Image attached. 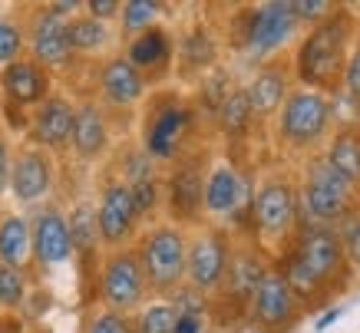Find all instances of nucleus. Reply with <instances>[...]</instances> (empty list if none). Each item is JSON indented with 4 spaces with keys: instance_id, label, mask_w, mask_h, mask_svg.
<instances>
[{
    "instance_id": "27",
    "label": "nucleus",
    "mask_w": 360,
    "mask_h": 333,
    "mask_svg": "<svg viewBox=\"0 0 360 333\" xmlns=\"http://www.w3.org/2000/svg\"><path fill=\"white\" fill-rule=\"evenodd\" d=\"M0 264L17 270H30V221L20 211H0Z\"/></svg>"
},
{
    "instance_id": "15",
    "label": "nucleus",
    "mask_w": 360,
    "mask_h": 333,
    "mask_svg": "<svg viewBox=\"0 0 360 333\" xmlns=\"http://www.w3.org/2000/svg\"><path fill=\"white\" fill-rule=\"evenodd\" d=\"M30 251L33 264L30 274H53L66 268L73 254V241H70V228H66V208L56 202H46L30 211Z\"/></svg>"
},
{
    "instance_id": "47",
    "label": "nucleus",
    "mask_w": 360,
    "mask_h": 333,
    "mask_svg": "<svg viewBox=\"0 0 360 333\" xmlns=\"http://www.w3.org/2000/svg\"><path fill=\"white\" fill-rule=\"evenodd\" d=\"M357 204H360V192H357Z\"/></svg>"
},
{
    "instance_id": "45",
    "label": "nucleus",
    "mask_w": 360,
    "mask_h": 333,
    "mask_svg": "<svg viewBox=\"0 0 360 333\" xmlns=\"http://www.w3.org/2000/svg\"><path fill=\"white\" fill-rule=\"evenodd\" d=\"M229 333H262V330H255V327H248V323H235Z\"/></svg>"
},
{
    "instance_id": "40",
    "label": "nucleus",
    "mask_w": 360,
    "mask_h": 333,
    "mask_svg": "<svg viewBox=\"0 0 360 333\" xmlns=\"http://www.w3.org/2000/svg\"><path fill=\"white\" fill-rule=\"evenodd\" d=\"M334 11H338L334 0H295V4H291V13L297 17L301 27H314V23L328 20Z\"/></svg>"
},
{
    "instance_id": "8",
    "label": "nucleus",
    "mask_w": 360,
    "mask_h": 333,
    "mask_svg": "<svg viewBox=\"0 0 360 333\" xmlns=\"http://www.w3.org/2000/svg\"><path fill=\"white\" fill-rule=\"evenodd\" d=\"M208 155L205 145H195L186 152L179 162L169 165L162 175V221L179 228H202L205 225V211H202V188H205L208 172Z\"/></svg>"
},
{
    "instance_id": "16",
    "label": "nucleus",
    "mask_w": 360,
    "mask_h": 333,
    "mask_svg": "<svg viewBox=\"0 0 360 333\" xmlns=\"http://www.w3.org/2000/svg\"><path fill=\"white\" fill-rule=\"evenodd\" d=\"M60 169H56V155L37 149L30 142L13 145V162H11V198L20 208H40L50 202V195L56 188Z\"/></svg>"
},
{
    "instance_id": "22",
    "label": "nucleus",
    "mask_w": 360,
    "mask_h": 333,
    "mask_svg": "<svg viewBox=\"0 0 360 333\" xmlns=\"http://www.w3.org/2000/svg\"><path fill=\"white\" fill-rule=\"evenodd\" d=\"M221 66V37L205 20H192L186 30L175 37V66L172 76L179 83L195 86L205 73Z\"/></svg>"
},
{
    "instance_id": "28",
    "label": "nucleus",
    "mask_w": 360,
    "mask_h": 333,
    "mask_svg": "<svg viewBox=\"0 0 360 333\" xmlns=\"http://www.w3.org/2000/svg\"><path fill=\"white\" fill-rule=\"evenodd\" d=\"M215 129H219L221 139H229L231 145H238V142H245L251 136V129L258 126L255 122V112H251V103H248V93H245V83H238V86L229 93V99L219 106V112H215Z\"/></svg>"
},
{
    "instance_id": "12",
    "label": "nucleus",
    "mask_w": 360,
    "mask_h": 333,
    "mask_svg": "<svg viewBox=\"0 0 360 333\" xmlns=\"http://www.w3.org/2000/svg\"><path fill=\"white\" fill-rule=\"evenodd\" d=\"M268 270H271V258L264 254L262 247L255 244L251 237H235L229 274H225V284H221L219 297L208 303V313L229 303L231 307V327H235V320L241 323L245 320V307H248V301L255 297V290H258V284L264 280Z\"/></svg>"
},
{
    "instance_id": "10",
    "label": "nucleus",
    "mask_w": 360,
    "mask_h": 333,
    "mask_svg": "<svg viewBox=\"0 0 360 333\" xmlns=\"http://www.w3.org/2000/svg\"><path fill=\"white\" fill-rule=\"evenodd\" d=\"M93 290H96L93 297H96L99 307L116 311V313H129V317L139 311L146 301H153L149 284H146V274H142V264L132 247L106 251V254L99 258Z\"/></svg>"
},
{
    "instance_id": "21",
    "label": "nucleus",
    "mask_w": 360,
    "mask_h": 333,
    "mask_svg": "<svg viewBox=\"0 0 360 333\" xmlns=\"http://www.w3.org/2000/svg\"><path fill=\"white\" fill-rule=\"evenodd\" d=\"M50 93H53V73L30 56H20L17 63L0 70V109L7 112L30 116Z\"/></svg>"
},
{
    "instance_id": "44",
    "label": "nucleus",
    "mask_w": 360,
    "mask_h": 333,
    "mask_svg": "<svg viewBox=\"0 0 360 333\" xmlns=\"http://www.w3.org/2000/svg\"><path fill=\"white\" fill-rule=\"evenodd\" d=\"M338 317H340V311H328L324 317H321V320H317V330H321V327H328L330 320H338Z\"/></svg>"
},
{
    "instance_id": "9",
    "label": "nucleus",
    "mask_w": 360,
    "mask_h": 333,
    "mask_svg": "<svg viewBox=\"0 0 360 333\" xmlns=\"http://www.w3.org/2000/svg\"><path fill=\"white\" fill-rule=\"evenodd\" d=\"M284 254H291L307 274H314L334 297H340V294L354 284V270H350L347 258H344L338 228L301 225L295 241H291V247H288Z\"/></svg>"
},
{
    "instance_id": "17",
    "label": "nucleus",
    "mask_w": 360,
    "mask_h": 333,
    "mask_svg": "<svg viewBox=\"0 0 360 333\" xmlns=\"http://www.w3.org/2000/svg\"><path fill=\"white\" fill-rule=\"evenodd\" d=\"M93 99L106 109L110 116L116 112H136L149 96V86L136 70L129 66V60L116 50L106 60H99L93 70Z\"/></svg>"
},
{
    "instance_id": "39",
    "label": "nucleus",
    "mask_w": 360,
    "mask_h": 333,
    "mask_svg": "<svg viewBox=\"0 0 360 333\" xmlns=\"http://www.w3.org/2000/svg\"><path fill=\"white\" fill-rule=\"evenodd\" d=\"M338 237H340V247H344V258H347L350 270L360 274V211L350 215L344 225H338Z\"/></svg>"
},
{
    "instance_id": "43",
    "label": "nucleus",
    "mask_w": 360,
    "mask_h": 333,
    "mask_svg": "<svg viewBox=\"0 0 360 333\" xmlns=\"http://www.w3.org/2000/svg\"><path fill=\"white\" fill-rule=\"evenodd\" d=\"M0 333H27V320L20 313H4L0 317Z\"/></svg>"
},
{
    "instance_id": "30",
    "label": "nucleus",
    "mask_w": 360,
    "mask_h": 333,
    "mask_svg": "<svg viewBox=\"0 0 360 333\" xmlns=\"http://www.w3.org/2000/svg\"><path fill=\"white\" fill-rule=\"evenodd\" d=\"M110 175H116L120 182L126 185H136V182H146V178H155L162 175V169L155 165L146 152H142L139 142H122L120 149H112L110 155Z\"/></svg>"
},
{
    "instance_id": "23",
    "label": "nucleus",
    "mask_w": 360,
    "mask_h": 333,
    "mask_svg": "<svg viewBox=\"0 0 360 333\" xmlns=\"http://www.w3.org/2000/svg\"><path fill=\"white\" fill-rule=\"evenodd\" d=\"M112 116L99 106L93 96H83L77 103L73 136H70V155L79 165H99L112 155Z\"/></svg>"
},
{
    "instance_id": "13",
    "label": "nucleus",
    "mask_w": 360,
    "mask_h": 333,
    "mask_svg": "<svg viewBox=\"0 0 360 333\" xmlns=\"http://www.w3.org/2000/svg\"><path fill=\"white\" fill-rule=\"evenodd\" d=\"M93 208H96V228H99L103 254L136 244L142 225H139V218H136V208H132L129 185L106 172L103 182H99V188H96Z\"/></svg>"
},
{
    "instance_id": "29",
    "label": "nucleus",
    "mask_w": 360,
    "mask_h": 333,
    "mask_svg": "<svg viewBox=\"0 0 360 333\" xmlns=\"http://www.w3.org/2000/svg\"><path fill=\"white\" fill-rule=\"evenodd\" d=\"M235 86H238V79H235V73H231L229 66H215L212 73H205L202 79H198L192 103H195L202 122H212V119H215L219 106L225 103V99H229V93Z\"/></svg>"
},
{
    "instance_id": "20",
    "label": "nucleus",
    "mask_w": 360,
    "mask_h": 333,
    "mask_svg": "<svg viewBox=\"0 0 360 333\" xmlns=\"http://www.w3.org/2000/svg\"><path fill=\"white\" fill-rule=\"evenodd\" d=\"M27 30V56L50 70V73H63L79 63L73 50H70V37H66V20L46 11V4L33 7L30 20L23 23Z\"/></svg>"
},
{
    "instance_id": "33",
    "label": "nucleus",
    "mask_w": 360,
    "mask_h": 333,
    "mask_svg": "<svg viewBox=\"0 0 360 333\" xmlns=\"http://www.w3.org/2000/svg\"><path fill=\"white\" fill-rule=\"evenodd\" d=\"M129 195H132V208H136V218H139L142 228L162 221V175L129 185Z\"/></svg>"
},
{
    "instance_id": "32",
    "label": "nucleus",
    "mask_w": 360,
    "mask_h": 333,
    "mask_svg": "<svg viewBox=\"0 0 360 333\" xmlns=\"http://www.w3.org/2000/svg\"><path fill=\"white\" fill-rule=\"evenodd\" d=\"M169 11L165 4H155V0H126L120 11V40H129L136 33L149 30L155 23H162V13Z\"/></svg>"
},
{
    "instance_id": "37",
    "label": "nucleus",
    "mask_w": 360,
    "mask_h": 333,
    "mask_svg": "<svg viewBox=\"0 0 360 333\" xmlns=\"http://www.w3.org/2000/svg\"><path fill=\"white\" fill-rule=\"evenodd\" d=\"M20 56H27V30H23V20H17L11 13H0V70L17 63Z\"/></svg>"
},
{
    "instance_id": "42",
    "label": "nucleus",
    "mask_w": 360,
    "mask_h": 333,
    "mask_svg": "<svg viewBox=\"0 0 360 333\" xmlns=\"http://www.w3.org/2000/svg\"><path fill=\"white\" fill-rule=\"evenodd\" d=\"M120 11H122L120 0H86L83 4V13L99 23H116L120 20Z\"/></svg>"
},
{
    "instance_id": "6",
    "label": "nucleus",
    "mask_w": 360,
    "mask_h": 333,
    "mask_svg": "<svg viewBox=\"0 0 360 333\" xmlns=\"http://www.w3.org/2000/svg\"><path fill=\"white\" fill-rule=\"evenodd\" d=\"M297 208H301V225H324L338 228L350 215H357V188L347 185L328 159L317 152L301 162V178H297Z\"/></svg>"
},
{
    "instance_id": "26",
    "label": "nucleus",
    "mask_w": 360,
    "mask_h": 333,
    "mask_svg": "<svg viewBox=\"0 0 360 333\" xmlns=\"http://www.w3.org/2000/svg\"><path fill=\"white\" fill-rule=\"evenodd\" d=\"M321 155L328 159V165L344 182L354 185L360 192V122L357 119H338V126H334Z\"/></svg>"
},
{
    "instance_id": "11",
    "label": "nucleus",
    "mask_w": 360,
    "mask_h": 333,
    "mask_svg": "<svg viewBox=\"0 0 360 333\" xmlns=\"http://www.w3.org/2000/svg\"><path fill=\"white\" fill-rule=\"evenodd\" d=\"M235 251V237L219 225H202L195 235H188V254H186V287L208 303L219 297L229 261Z\"/></svg>"
},
{
    "instance_id": "4",
    "label": "nucleus",
    "mask_w": 360,
    "mask_h": 333,
    "mask_svg": "<svg viewBox=\"0 0 360 333\" xmlns=\"http://www.w3.org/2000/svg\"><path fill=\"white\" fill-rule=\"evenodd\" d=\"M297 228H301V208H297L295 175L284 172V169H274V172H264L262 178H255L251 241L274 261L291 247Z\"/></svg>"
},
{
    "instance_id": "31",
    "label": "nucleus",
    "mask_w": 360,
    "mask_h": 333,
    "mask_svg": "<svg viewBox=\"0 0 360 333\" xmlns=\"http://www.w3.org/2000/svg\"><path fill=\"white\" fill-rule=\"evenodd\" d=\"M175 307V330L172 333H208L212 330V313H208V301L192 294L188 287L175 290L172 297Z\"/></svg>"
},
{
    "instance_id": "7",
    "label": "nucleus",
    "mask_w": 360,
    "mask_h": 333,
    "mask_svg": "<svg viewBox=\"0 0 360 333\" xmlns=\"http://www.w3.org/2000/svg\"><path fill=\"white\" fill-rule=\"evenodd\" d=\"M136 258L142 264L149 294L159 301H169L175 290L186 287V254H188V231L169 221L142 228L136 237Z\"/></svg>"
},
{
    "instance_id": "19",
    "label": "nucleus",
    "mask_w": 360,
    "mask_h": 333,
    "mask_svg": "<svg viewBox=\"0 0 360 333\" xmlns=\"http://www.w3.org/2000/svg\"><path fill=\"white\" fill-rule=\"evenodd\" d=\"M73 119H77V99L66 96L63 89H53V93L30 112L23 142H30V145L50 152V155H63V152H70Z\"/></svg>"
},
{
    "instance_id": "24",
    "label": "nucleus",
    "mask_w": 360,
    "mask_h": 333,
    "mask_svg": "<svg viewBox=\"0 0 360 333\" xmlns=\"http://www.w3.org/2000/svg\"><path fill=\"white\" fill-rule=\"evenodd\" d=\"M291 89H295V73H291V56L288 53L258 63L255 76L245 83V93H248L255 122H262V126L271 122Z\"/></svg>"
},
{
    "instance_id": "38",
    "label": "nucleus",
    "mask_w": 360,
    "mask_h": 333,
    "mask_svg": "<svg viewBox=\"0 0 360 333\" xmlns=\"http://www.w3.org/2000/svg\"><path fill=\"white\" fill-rule=\"evenodd\" d=\"M83 333H136L129 313H116L106 311V307H93L83 320Z\"/></svg>"
},
{
    "instance_id": "5",
    "label": "nucleus",
    "mask_w": 360,
    "mask_h": 333,
    "mask_svg": "<svg viewBox=\"0 0 360 333\" xmlns=\"http://www.w3.org/2000/svg\"><path fill=\"white\" fill-rule=\"evenodd\" d=\"M297 33H301V23L291 13V4L288 0H271V4L238 7L235 17L229 20L225 40L245 60L264 63V60L281 56L288 50V44L297 40Z\"/></svg>"
},
{
    "instance_id": "1",
    "label": "nucleus",
    "mask_w": 360,
    "mask_h": 333,
    "mask_svg": "<svg viewBox=\"0 0 360 333\" xmlns=\"http://www.w3.org/2000/svg\"><path fill=\"white\" fill-rule=\"evenodd\" d=\"M360 30V17L354 7L338 4V11L328 20L307 27L297 37L295 50H291V73H295V86L314 89L324 96H340V79L347 70V56L354 50Z\"/></svg>"
},
{
    "instance_id": "41",
    "label": "nucleus",
    "mask_w": 360,
    "mask_h": 333,
    "mask_svg": "<svg viewBox=\"0 0 360 333\" xmlns=\"http://www.w3.org/2000/svg\"><path fill=\"white\" fill-rule=\"evenodd\" d=\"M11 162H13V139L11 132L0 126V204L11 192Z\"/></svg>"
},
{
    "instance_id": "36",
    "label": "nucleus",
    "mask_w": 360,
    "mask_h": 333,
    "mask_svg": "<svg viewBox=\"0 0 360 333\" xmlns=\"http://www.w3.org/2000/svg\"><path fill=\"white\" fill-rule=\"evenodd\" d=\"M340 103L347 106V116L344 119H357L360 122V30H357V40H354V50H350V56H347L344 79H340L338 106Z\"/></svg>"
},
{
    "instance_id": "2",
    "label": "nucleus",
    "mask_w": 360,
    "mask_h": 333,
    "mask_svg": "<svg viewBox=\"0 0 360 333\" xmlns=\"http://www.w3.org/2000/svg\"><path fill=\"white\" fill-rule=\"evenodd\" d=\"M139 109V145L159 169H169L198 145V132L205 122L192 96L182 89H155Z\"/></svg>"
},
{
    "instance_id": "25",
    "label": "nucleus",
    "mask_w": 360,
    "mask_h": 333,
    "mask_svg": "<svg viewBox=\"0 0 360 333\" xmlns=\"http://www.w3.org/2000/svg\"><path fill=\"white\" fill-rule=\"evenodd\" d=\"M66 37H70V50L77 60H96V63L116 53V44H120V33L112 23H99L83 11L73 20H66Z\"/></svg>"
},
{
    "instance_id": "34",
    "label": "nucleus",
    "mask_w": 360,
    "mask_h": 333,
    "mask_svg": "<svg viewBox=\"0 0 360 333\" xmlns=\"http://www.w3.org/2000/svg\"><path fill=\"white\" fill-rule=\"evenodd\" d=\"M33 287V274L30 270H17L0 264V311L4 313H20L27 297Z\"/></svg>"
},
{
    "instance_id": "46",
    "label": "nucleus",
    "mask_w": 360,
    "mask_h": 333,
    "mask_svg": "<svg viewBox=\"0 0 360 333\" xmlns=\"http://www.w3.org/2000/svg\"><path fill=\"white\" fill-rule=\"evenodd\" d=\"M208 333H229V330H225V327H212V330H208Z\"/></svg>"
},
{
    "instance_id": "18",
    "label": "nucleus",
    "mask_w": 360,
    "mask_h": 333,
    "mask_svg": "<svg viewBox=\"0 0 360 333\" xmlns=\"http://www.w3.org/2000/svg\"><path fill=\"white\" fill-rule=\"evenodd\" d=\"M129 66L146 79L149 89H162L165 79H172V66H175V33L165 23H155L149 30L136 33L129 40H122L120 50Z\"/></svg>"
},
{
    "instance_id": "14",
    "label": "nucleus",
    "mask_w": 360,
    "mask_h": 333,
    "mask_svg": "<svg viewBox=\"0 0 360 333\" xmlns=\"http://www.w3.org/2000/svg\"><path fill=\"white\" fill-rule=\"evenodd\" d=\"M301 320H304V307L297 303V297L288 287V280L278 274L271 261V270L264 274V280L255 290V297L248 301L241 323H248V327L262 333H295L301 327Z\"/></svg>"
},
{
    "instance_id": "48",
    "label": "nucleus",
    "mask_w": 360,
    "mask_h": 333,
    "mask_svg": "<svg viewBox=\"0 0 360 333\" xmlns=\"http://www.w3.org/2000/svg\"><path fill=\"white\" fill-rule=\"evenodd\" d=\"M0 317H4V311H0Z\"/></svg>"
},
{
    "instance_id": "3",
    "label": "nucleus",
    "mask_w": 360,
    "mask_h": 333,
    "mask_svg": "<svg viewBox=\"0 0 360 333\" xmlns=\"http://www.w3.org/2000/svg\"><path fill=\"white\" fill-rule=\"evenodd\" d=\"M334 126H338V99L295 86L281 103L278 116L271 119V136L284 155L304 162L324 152Z\"/></svg>"
},
{
    "instance_id": "35",
    "label": "nucleus",
    "mask_w": 360,
    "mask_h": 333,
    "mask_svg": "<svg viewBox=\"0 0 360 333\" xmlns=\"http://www.w3.org/2000/svg\"><path fill=\"white\" fill-rule=\"evenodd\" d=\"M132 327L136 333H172L175 330V307L172 301H146L139 311L132 313Z\"/></svg>"
}]
</instances>
